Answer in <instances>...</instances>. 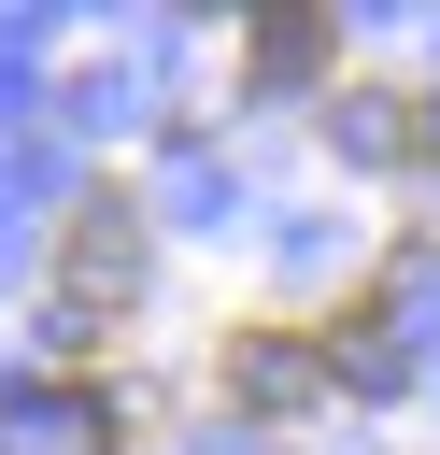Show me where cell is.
I'll use <instances>...</instances> for the list:
<instances>
[{"instance_id": "obj_1", "label": "cell", "mask_w": 440, "mask_h": 455, "mask_svg": "<svg viewBox=\"0 0 440 455\" xmlns=\"http://www.w3.org/2000/svg\"><path fill=\"white\" fill-rule=\"evenodd\" d=\"M227 384H241V398H255V412H284V398H312V355H298V341H284V327H255V341H241V355H227Z\"/></svg>"}, {"instance_id": "obj_2", "label": "cell", "mask_w": 440, "mask_h": 455, "mask_svg": "<svg viewBox=\"0 0 440 455\" xmlns=\"http://www.w3.org/2000/svg\"><path fill=\"white\" fill-rule=\"evenodd\" d=\"M128 270H142L128 213H85V242H71V284H128Z\"/></svg>"}]
</instances>
